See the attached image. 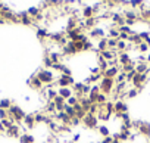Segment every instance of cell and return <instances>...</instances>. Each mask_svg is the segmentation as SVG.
<instances>
[{
	"label": "cell",
	"instance_id": "1",
	"mask_svg": "<svg viewBox=\"0 0 150 143\" xmlns=\"http://www.w3.org/2000/svg\"><path fill=\"white\" fill-rule=\"evenodd\" d=\"M37 78L44 84V86H52L54 84V74L52 69H46V68H41L37 71Z\"/></svg>",
	"mask_w": 150,
	"mask_h": 143
},
{
	"label": "cell",
	"instance_id": "2",
	"mask_svg": "<svg viewBox=\"0 0 150 143\" xmlns=\"http://www.w3.org/2000/svg\"><path fill=\"white\" fill-rule=\"evenodd\" d=\"M25 115H27L25 111H24L22 108H19L18 105H12V106L9 108V111H8V118H13L15 122H21V121H24Z\"/></svg>",
	"mask_w": 150,
	"mask_h": 143
},
{
	"label": "cell",
	"instance_id": "3",
	"mask_svg": "<svg viewBox=\"0 0 150 143\" xmlns=\"http://www.w3.org/2000/svg\"><path fill=\"white\" fill-rule=\"evenodd\" d=\"M99 87H100V92H102L103 95L109 96V95H112V93H113V89H115V80L103 77V80L100 81Z\"/></svg>",
	"mask_w": 150,
	"mask_h": 143
},
{
	"label": "cell",
	"instance_id": "4",
	"mask_svg": "<svg viewBox=\"0 0 150 143\" xmlns=\"http://www.w3.org/2000/svg\"><path fill=\"white\" fill-rule=\"evenodd\" d=\"M74 84H75L74 77H72V75H63V74H60V77L54 81V86H57L59 89H60V87H71V86H74Z\"/></svg>",
	"mask_w": 150,
	"mask_h": 143
},
{
	"label": "cell",
	"instance_id": "5",
	"mask_svg": "<svg viewBox=\"0 0 150 143\" xmlns=\"http://www.w3.org/2000/svg\"><path fill=\"white\" fill-rule=\"evenodd\" d=\"M149 74H150V69L147 71L146 74H135V77L132 78V86H134V89H137L138 92H140V89L143 87V84L147 81V77H149Z\"/></svg>",
	"mask_w": 150,
	"mask_h": 143
},
{
	"label": "cell",
	"instance_id": "6",
	"mask_svg": "<svg viewBox=\"0 0 150 143\" xmlns=\"http://www.w3.org/2000/svg\"><path fill=\"white\" fill-rule=\"evenodd\" d=\"M87 128H91V130H94V128H97L99 127V120H97V115H91V114H87L86 115V118L81 121Z\"/></svg>",
	"mask_w": 150,
	"mask_h": 143
},
{
	"label": "cell",
	"instance_id": "7",
	"mask_svg": "<svg viewBox=\"0 0 150 143\" xmlns=\"http://www.w3.org/2000/svg\"><path fill=\"white\" fill-rule=\"evenodd\" d=\"M128 112V105L124 100H116L115 102V112L113 114H127Z\"/></svg>",
	"mask_w": 150,
	"mask_h": 143
},
{
	"label": "cell",
	"instance_id": "8",
	"mask_svg": "<svg viewBox=\"0 0 150 143\" xmlns=\"http://www.w3.org/2000/svg\"><path fill=\"white\" fill-rule=\"evenodd\" d=\"M88 37H90V38L100 40V38H103V37H105V30H103V28L96 27V28H93V30H90V31H88Z\"/></svg>",
	"mask_w": 150,
	"mask_h": 143
},
{
	"label": "cell",
	"instance_id": "9",
	"mask_svg": "<svg viewBox=\"0 0 150 143\" xmlns=\"http://www.w3.org/2000/svg\"><path fill=\"white\" fill-rule=\"evenodd\" d=\"M138 134L144 136V137H150V122H146V121H141V124L138 125Z\"/></svg>",
	"mask_w": 150,
	"mask_h": 143
},
{
	"label": "cell",
	"instance_id": "10",
	"mask_svg": "<svg viewBox=\"0 0 150 143\" xmlns=\"http://www.w3.org/2000/svg\"><path fill=\"white\" fill-rule=\"evenodd\" d=\"M28 86L31 87V89H34V90H43V83L37 78V75H33L30 80H28Z\"/></svg>",
	"mask_w": 150,
	"mask_h": 143
},
{
	"label": "cell",
	"instance_id": "11",
	"mask_svg": "<svg viewBox=\"0 0 150 143\" xmlns=\"http://www.w3.org/2000/svg\"><path fill=\"white\" fill-rule=\"evenodd\" d=\"M110 117H112V114H109L108 111H105V106H99V112H97V120L99 121L106 122V121L110 120Z\"/></svg>",
	"mask_w": 150,
	"mask_h": 143
},
{
	"label": "cell",
	"instance_id": "12",
	"mask_svg": "<svg viewBox=\"0 0 150 143\" xmlns=\"http://www.w3.org/2000/svg\"><path fill=\"white\" fill-rule=\"evenodd\" d=\"M119 74V66H112V68H108L106 71H105V77L106 78H112V80H115L116 78V75Z\"/></svg>",
	"mask_w": 150,
	"mask_h": 143
},
{
	"label": "cell",
	"instance_id": "13",
	"mask_svg": "<svg viewBox=\"0 0 150 143\" xmlns=\"http://www.w3.org/2000/svg\"><path fill=\"white\" fill-rule=\"evenodd\" d=\"M57 95L62 96V97L66 100V99H69L71 96H74V92H72L71 87H60V89H57Z\"/></svg>",
	"mask_w": 150,
	"mask_h": 143
},
{
	"label": "cell",
	"instance_id": "14",
	"mask_svg": "<svg viewBox=\"0 0 150 143\" xmlns=\"http://www.w3.org/2000/svg\"><path fill=\"white\" fill-rule=\"evenodd\" d=\"M22 122L25 124V127H27L28 130L34 128V127H35V120H34V114H27Z\"/></svg>",
	"mask_w": 150,
	"mask_h": 143
},
{
	"label": "cell",
	"instance_id": "15",
	"mask_svg": "<svg viewBox=\"0 0 150 143\" xmlns=\"http://www.w3.org/2000/svg\"><path fill=\"white\" fill-rule=\"evenodd\" d=\"M118 62H119V65H127L132 60H131V56L128 52H122V53H118Z\"/></svg>",
	"mask_w": 150,
	"mask_h": 143
},
{
	"label": "cell",
	"instance_id": "16",
	"mask_svg": "<svg viewBox=\"0 0 150 143\" xmlns=\"http://www.w3.org/2000/svg\"><path fill=\"white\" fill-rule=\"evenodd\" d=\"M81 15H83V18H84V19L94 18V11H93V6H90V5L84 6V8H83V11H81Z\"/></svg>",
	"mask_w": 150,
	"mask_h": 143
},
{
	"label": "cell",
	"instance_id": "17",
	"mask_svg": "<svg viewBox=\"0 0 150 143\" xmlns=\"http://www.w3.org/2000/svg\"><path fill=\"white\" fill-rule=\"evenodd\" d=\"M6 134H8L9 137H19V136H21V133H19V125L12 124V125L6 130Z\"/></svg>",
	"mask_w": 150,
	"mask_h": 143
},
{
	"label": "cell",
	"instance_id": "18",
	"mask_svg": "<svg viewBox=\"0 0 150 143\" xmlns=\"http://www.w3.org/2000/svg\"><path fill=\"white\" fill-rule=\"evenodd\" d=\"M149 69H150V65L147 62H144V63H135V73L137 74H146Z\"/></svg>",
	"mask_w": 150,
	"mask_h": 143
},
{
	"label": "cell",
	"instance_id": "19",
	"mask_svg": "<svg viewBox=\"0 0 150 143\" xmlns=\"http://www.w3.org/2000/svg\"><path fill=\"white\" fill-rule=\"evenodd\" d=\"M78 19H80V18L69 16L68 21H66V31H71V30H74V28H77V25H78Z\"/></svg>",
	"mask_w": 150,
	"mask_h": 143
},
{
	"label": "cell",
	"instance_id": "20",
	"mask_svg": "<svg viewBox=\"0 0 150 143\" xmlns=\"http://www.w3.org/2000/svg\"><path fill=\"white\" fill-rule=\"evenodd\" d=\"M47 56L50 58V60H52L53 63H59V62H60V59L63 58V56H62V53H60L59 50H53V52H50Z\"/></svg>",
	"mask_w": 150,
	"mask_h": 143
},
{
	"label": "cell",
	"instance_id": "21",
	"mask_svg": "<svg viewBox=\"0 0 150 143\" xmlns=\"http://www.w3.org/2000/svg\"><path fill=\"white\" fill-rule=\"evenodd\" d=\"M46 95H47V102H52V100L57 96V90H56L54 87L47 86V87H46Z\"/></svg>",
	"mask_w": 150,
	"mask_h": 143
},
{
	"label": "cell",
	"instance_id": "22",
	"mask_svg": "<svg viewBox=\"0 0 150 143\" xmlns=\"http://www.w3.org/2000/svg\"><path fill=\"white\" fill-rule=\"evenodd\" d=\"M80 105H81V108L86 111V112H88L90 111V108H91V102H90V99L87 97V96H83L81 99H80Z\"/></svg>",
	"mask_w": 150,
	"mask_h": 143
},
{
	"label": "cell",
	"instance_id": "23",
	"mask_svg": "<svg viewBox=\"0 0 150 143\" xmlns=\"http://www.w3.org/2000/svg\"><path fill=\"white\" fill-rule=\"evenodd\" d=\"M138 16H140V14L138 12H135V11H125L124 12V18L125 19H131V21H137L138 19Z\"/></svg>",
	"mask_w": 150,
	"mask_h": 143
},
{
	"label": "cell",
	"instance_id": "24",
	"mask_svg": "<svg viewBox=\"0 0 150 143\" xmlns=\"http://www.w3.org/2000/svg\"><path fill=\"white\" fill-rule=\"evenodd\" d=\"M19 142L21 143H35V137L33 134L25 133V134H21L19 136Z\"/></svg>",
	"mask_w": 150,
	"mask_h": 143
},
{
	"label": "cell",
	"instance_id": "25",
	"mask_svg": "<svg viewBox=\"0 0 150 143\" xmlns=\"http://www.w3.org/2000/svg\"><path fill=\"white\" fill-rule=\"evenodd\" d=\"M97 62H99V69H100V73H103L105 74V71L109 68V63H108V60H105L100 55L97 56Z\"/></svg>",
	"mask_w": 150,
	"mask_h": 143
},
{
	"label": "cell",
	"instance_id": "26",
	"mask_svg": "<svg viewBox=\"0 0 150 143\" xmlns=\"http://www.w3.org/2000/svg\"><path fill=\"white\" fill-rule=\"evenodd\" d=\"M97 18H88V19H84V24H86V30H93L96 28V24H97Z\"/></svg>",
	"mask_w": 150,
	"mask_h": 143
},
{
	"label": "cell",
	"instance_id": "27",
	"mask_svg": "<svg viewBox=\"0 0 150 143\" xmlns=\"http://www.w3.org/2000/svg\"><path fill=\"white\" fill-rule=\"evenodd\" d=\"M35 34H37V37H38L40 40H44V38H47V37H49V34H50V33H49V30H47V28L40 27V28H37V33H35Z\"/></svg>",
	"mask_w": 150,
	"mask_h": 143
},
{
	"label": "cell",
	"instance_id": "28",
	"mask_svg": "<svg viewBox=\"0 0 150 143\" xmlns=\"http://www.w3.org/2000/svg\"><path fill=\"white\" fill-rule=\"evenodd\" d=\"M44 112H46V114H49V115H53V114L56 112V105H54V102H53V100L46 103V106H44Z\"/></svg>",
	"mask_w": 150,
	"mask_h": 143
},
{
	"label": "cell",
	"instance_id": "29",
	"mask_svg": "<svg viewBox=\"0 0 150 143\" xmlns=\"http://www.w3.org/2000/svg\"><path fill=\"white\" fill-rule=\"evenodd\" d=\"M63 112L72 120V118H75L77 117V114H75V109H74V106H69V105H66L65 103V106H63Z\"/></svg>",
	"mask_w": 150,
	"mask_h": 143
},
{
	"label": "cell",
	"instance_id": "30",
	"mask_svg": "<svg viewBox=\"0 0 150 143\" xmlns=\"http://www.w3.org/2000/svg\"><path fill=\"white\" fill-rule=\"evenodd\" d=\"M97 49H99V52L108 50V37H103L97 41Z\"/></svg>",
	"mask_w": 150,
	"mask_h": 143
},
{
	"label": "cell",
	"instance_id": "31",
	"mask_svg": "<svg viewBox=\"0 0 150 143\" xmlns=\"http://www.w3.org/2000/svg\"><path fill=\"white\" fill-rule=\"evenodd\" d=\"M41 12V9L40 8H37V6H31V8H28V11H27V14H28V16H31L33 19L38 15Z\"/></svg>",
	"mask_w": 150,
	"mask_h": 143
},
{
	"label": "cell",
	"instance_id": "32",
	"mask_svg": "<svg viewBox=\"0 0 150 143\" xmlns=\"http://www.w3.org/2000/svg\"><path fill=\"white\" fill-rule=\"evenodd\" d=\"M119 30L118 27H110L109 28V38H115V40H119Z\"/></svg>",
	"mask_w": 150,
	"mask_h": 143
},
{
	"label": "cell",
	"instance_id": "33",
	"mask_svg": "<svg viewBox=\"0 0 150 143\" xmlns=\"http://www.w3.org/2000/svg\"><path fill=\"white\" fill-rule=\"evenodd\" d=\"M11 106H12V100L11 99H2V100H0V109L9 111Z\"/></svg>",
	"mask_w": 150,
	"mask_h": 143
},
{
	"label": "cell",
	"instance_id": "34",
	"mask_svg": "<svg viewBox=\"0 0 150 143\" xmlns=\"http://www.w3.org/2000/svg\"><path fill=\"white\" fill-rule=\"evenodd\" d=\"M108 100H109V99H108V96H106V95H103V93L100 92V93H99V96H97V102H96V103H97L99 106H105Z\"/></svg>",
	"mask_w": 150,
	"mask_h": 143
},
{
	"label": "cell",
	"instance_id": "35",
	"mask_svg": "<svg viewBox=\"0 0 150 143\" xmlns=\"http://www.w3.org/2000/svg\"><path fill=\"white\" fill-rule=\"evenodd\" d=\"M127 46H128V43H127V41H124V40H118V44H116V52H119V53L125 52V50H127Z\"/></svg>",
	"mask_w": 150,
	"mask_h": 143
},
{
	"label": "cell",
	"instance_id": "36",
	"mask_svg": "<svg viewBox=\"0 0 150 143\" xmlns=\"http://www.w3.org/2000/svg\"><path fill=\"white\" fill-rule=\"evenodd\" d=\"M105 111H108L109 114L113 115V112H115V102L113 100H108L106 105H105Z\"/></svg>",
	"mask_w": 150,
	"mask_h": 143
},
{
	"label": "cell",
	"instance_id": "37",
	"mask_svg": "<svg viewBox=\"0 0 150 143\" xmlns=\"http://www.w3.org/2000/svg\"><path fill=\"white\" fill-rule=\"evenodd\" d=\"M97 131L103 136V137H108V136H110V131H109V128H108V125H99L97 127Z\"/></svg>",
	"mask_w": 150,
	"mask_h": 143
},
{
	"label": "cell",
	"instance_id": "38",
	"mask_svg": "<svg viewBox=\"0 0 150 143\" xmlns=\"http://www.w3.org/2000/svg\"><path fill=\"white\" fill-rule=\"evenodd\" d=\"M83 89H84V83H75L72 86V92L74 93H81L83 95Z\"/></svg>",
	"mask_w": 150,
	"mask_h": 143
},
{
	"label": "cell",
	"instance_id": "39",
	"mask_svg": "<svg viewBox=\"0 0 150 143\" xmlns=\"http://www.w3.org/2000/svg\"><path fill=\"white\" fill-rule=\"evenodd\" d=\"M116 44H118V40L108 37V49L109 50H116Z\"/></svg>",
	"mask_w": 150,
	"mask_h": 143
},
{
	"label": "cell",
	"instance_id": "40",
	"mask_svg": "<svg viewBox=\"0 0 150 143\" xmlns=\"http://www.w3.org/2000/svg\"><path fill=\"white\" fill-rule=\"evenodd\" d=\"M124 81H127V74L125 73H119L116 75V78H115V84H121Z\"/></svg>",
	"mask_w": 150,
	"mask_h": 143
},
{
	"label": "cell",
	"instance_id": "41",
	"mask_svg": "<svg viewBox=\"0 0 150 143\" xmlns=\"http://www.w3.org/2000/svg\"><path fill=\"white\" fill-rule=\"evenodd\" d=\"M80 103V100L77 99V96H71L69 99H66V105H69V106H75V105H78Z\"/></svg>",
	"mask_w": 150,
	"mask_h": 143
},
{
	"label": "cell",
	"instance_id": "42",
	"mask_svg": "<svg viewBox=\"0 0 150 143\" xmlns=\"http://www.w3.org/2000/svg\"><path fill=\"white\" fill-rule=\"evenodd\" d=\"M137 95H138V90H137V89H134V87L128 89V92H127V97H128V99H134Z\"/></svg>",
	"mask_w": 150,
	"mask_h": 143
},
{
	"label": "cell",
	"instance_id": "43",
	"mask_svg": "<svg viewBox=\"0 0 150 143\" xmlns=\"http://www.w3.org/2000/svg\"><path fill=\"white\" fill-rule=\"evenodd\" d=\"M74 47H75V50H77V53L84 52V43L83 41H74Z\"/></svg>",
	"mask_w": 150,
	"mask_h": 143
},
{
	"label": "cell",
	"instance_id": "44",
	"mask_svg": "<svg viewBox=\"0 0 150 143\" xmlns=\"http://www.w3.org/2000/svg\"><path fill=\"white\" fill-rule=\"evenodd\" d=\"M137 50L141 52V53H146V52H149V44L147 43H141L140 46H137Z\"/></svg>",
	"mask_w": 150,
	"mask_h": 143
},
{
	"label": "cell",
	"instance_id": "45",
	"mask_svg": "<svg viewBox=\"0 0 150 143\" xmlns=\"http://www.w3.org/2000/svg\"><path fill=\"white\" fill-rule=\"evenodd\" d=\"M43 63H44V68H46V69H50V68L53 66V62L50 60V58H49V56H46V58L43 59Z\"/></svg>",
	"mask_w": 150,
	"mask_h": 143
},
{
	"label": "cell",
	"instance_id": "46",
	"mask_svg": "<svg viewBox=\"0 0 150 143\" xmlns=\"http://www.w3.org/2000/svg\"><path fill=\"white\" fill-rule=\"evenodd\" d=\"M135 74H137L135 69H132V71H129V73H127V83H128V81H132V78L135 77Z\"/></svg>",
	"mask_w": 150,
	"mask_h": 143
},
{
	"label": "cell",
	"instance_id": "47",
	"mask_svg": "<svg viewBox=\"0 0 150 143\" xmlns=\"http://www.w3.org/2000/svg\"><path fill=\"white\" fill-rule=\"evenodd\" d=\"M65 66V63H62V62H59V63H53V66H52V69H54V71H62V68Z\"/></svg>",
	"mask_w": 150,
	"mask_h": 143
},
{
	"label": "cell",
	"instance_id": "48",
	"mask_svg": "<svg viewBox=\"0 0 150 143\" xmlns=\"http://www.w3.org/2000/svg\"><path fill=\"white\" fill-rule=\"evenodd\" d=\"M90 92H91V86L84 84V89H83V96H88V95H90Z\"/></svg>",
	"mask_w": 150,
	"mask_h": 143
},
{
	"label": "cell",
	"instance_id": "49",
	"mask_svg": "<svg viewBox=\"0 0 150 143\" xmlns=\"http://www.w3.org/2000/svg\"><path fill=\"white\" fill-rule=\"evenodd\" d=\"M60 73H62L63 75H72V73H71V68H69V66H66V65L62 68V71H60Z\"/></svg>",
	"mask_w": 150,
	"mask_h": 143
},
{
	"label": "cell",
	"instance_id": "50",
	"mask_svg": "<svg viewBox=\"0 0 150 143\" xmlns=\"http://www.w3.org/2000/svg\"><path fill=\"white\" fill-rule=\"evenodd\" d=\"M93 47H94V46H93V43H91L90 40L84 43V52H87V50H93Z\"/></svg>",
	"mask_w": 150,
	"mask_h": 143
},
{
	"label": "cell",
	"instance_id": "51",
	"mask_svg": "<svg viewBox=\"0 0 150 143\" xmlns=\"http://www.w3.org/2000/svg\"><path fill=\"white\" fill-rule=\"evenodd\" d=\"M80 122H81V120H78L77 117H75V118H72V120H71V124H69V125H72V127H78V125H80Z\"/></svg>",
	"mask_w": 150,
	"mask_h": 143
},
{
	"label": "cell",
	"instance_id": "52",
	"mask_svg": "<svg viewBox=\"0 0 150 143\" xmlns=\"http://www.w3.org/2000/svg\"><path fill=\"white\" fill-rule=\"evenodd\" d=\"M90 73H91V75H97L100 73V69H99V66H93V68H90Z\"/></svg>",
	"mask_w": 150,
	"mask_h": 143
},
{
	"label": "cell",
	"instance_id": "53",
	"mask_svg": "<svg viewBox=\"0 0 150 143\" xmlns=\"http://www.w3.org/2000/svg\"><path fill=\"white\" fill-rule=\"evenodd\" d=\"M6 118H8V111L0 109V120H6Z\"/></svg>",
	"mask_w": 150,
	"mask_h": 143
},
{
	"label": "cell",
	"instance_id": "54",
	"mask_svg": "<svg viewBox=\"0 0 150 143\" xmlns=\"http://www.w3.org/2000/svg\"><path fill=\"white\" fill-rule=\"evenodd\" d=\"M80 139H81V134H80V133L74 134V137H72V143H77V142H80Z\"/></svg>",
	"mask_w": 150,
	"mask_h": 143
},
{
	"label": "cell",
	"instance_id": "55",
	"mask_svg": "<svg viewBox=\"0 0 150 143\" xmlns=\"http://www.w3.org/2000/svg\"><path fill=\"white\" fill-rule=\"evenodd\" d=\"M112 140H113V137L112 136H108V137H103V140L100 143H112Z\"/></svg>",
	"mask_w": 150,
	"mask_h": 143
},
{
	"label": "cell",
	"instance_id": "56",
	"mask_svg": "<svg viewBox=\"0 0 150 143\" xmlns=\"http://www.w3.org/2000/svg\"><path fill=\"white\" fill-rule=\"evenodd\" d=\"M128 37H129V36H128V34H125V33H121V34H119V40L128 41Z\"/></svg>",
	"mask_w": 150,
	"mask_h": 143
},
{
	"label": "cell",
	"instance_id": "57",
	"mask_svg": "<svg viewBox=\"0 0 150 143\" xmlns=\"http://www.w3.org/2000/svg\"><path fill=\"white\" fill-rule=\"evenodd\" d=\"M146 62H147V63H150V52H149V53H147V56H146Z\"/></svg>",
	"mask_w": 150,
	"mask_h": 143
},
{
	"label": "cell",
	"instance_id": "58",
	"mask_svg": "<svg viewBox=\"0 0 150 143\" xmlns=\"http://www.w3.org/2000/svg\"><path fill=\"white\" fill-rule=\"evenodd\" d=\"M5 22H6V21H5V19H3V18H0V25H3V24H5Z\"/></svg>",
	"mask_w": 150,
	"mask_h": 143
},
{
	"label": "cell",
	"instance_id": "59",
	"mask_svg": "<svg viewBox=\"0 0 150 143\" xmlns=\"http://www.w3.org/2000/svg\"><path fill=\"white\" fill-rule=\"evenodd\" d=\"M112 143H121V142H119L118 139H113V140H112Z\"/></svg>",
	"mask_w": 150,
	"mask_h": 143
}]
</instances>
